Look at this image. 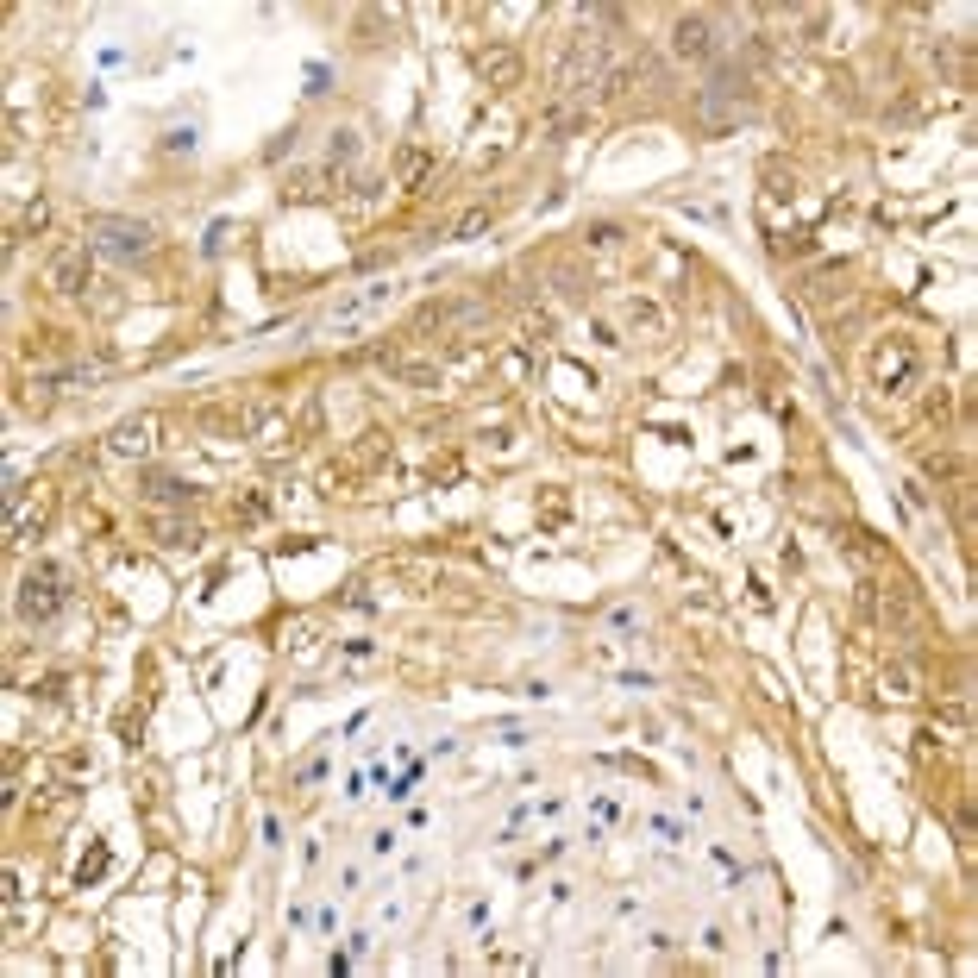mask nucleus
I'll return each instance as SVG.
<instances>
[{"mask_svg":"<svg viewBox=\"0 0 978 978\" xmlns=\"http://www.w3.org/2000/svg\"><path fill=\"white\" fill-rule=\"evenodd\" d=\"M88 232H95V245L107 251V258H120V264L151 258V245H157V232L145 220H120V214H95V220H88Z\"/></svg>","mask_w":978,"mask_h":978,"instance_id":"obj_1","label":"nucleus"},{"mask_svg":"<svg viewBox=\"0 0 978 978\" xmlns=\"http://www.w3.org/2000/svg\"><path fill=\"white\" fill-rule=\"evenodd\" d=\"M63 596H69V577H63L57 565H38V571H26V584H19V621H26V627L57 621Z\"/></svg>","mask_w":978,"mask_h":978,"instance_id":"obj_2","label":"nucleus"},{"mask_svg":"<svg viewBox=\"0 0 978 978\" xmlns=\"http://www.w3.org/2000/svg\"><path fill=\"white\" fill-rule=\"evenodd\" d=\"M671 57L678 63H715L721 57V32H715V19L709 13H678L671 19Z\"/></svg>","mask_w":978,"mask_h":978,"instance_id":"obj_3","label":"nucleus"},{"mask_svg":"<svg viewBox=\"0 0 978 978\" xmlns=\"http://www.w3.org/2000/svg\"><path fill=\"white\" fill-rule=\"evenodd\" d=\"M916 370H922V358H916V345L903 339V333H891L872 352V383L884 389V395H897V389H910L916 383Z\"/></svg>","mask_w":978,"mask_h":978,"instance_id":"obj_4","label":"nucleus"},{"mask_svg":"<svg viewBox=\"0 0 978 978\" xmlns=\"http://www.w3.org/2000/svg\"><path fill=\"white\" fill-rule=\"evenodd\" d=\"M7 502H13V515H7V546L38 540L44 521H51V489H7Z\"/></svg>","mask_w":978,"mask_h":978,"instance_id":"obj_5","label":"nucleus"},{"mask_svg":"<svg viewBox=\"0 0 978 978\" xmlns=\"http://www.w3.org/2000/svg\"><path fill=\"white\" fill-rule=\"evenodd\" d=\"M239 439H258V446H283V439H289L283 408L264 402V395H258V402H245V408H239Z\"/></svg>","mask_w":978,"mask_h":978,"instance_id":"obj_6","label":"nucleus"},{"mask_svg":"<svg viewBox=\"0 0 978 978\" xmlns=\"http://www.w3.org/2000/svg\"><path fill=\"white\" fill-rule=\"evenodd\" d=\"M107 452L113 458H151L157 452V414H132V421H120L113 439H107Z\"/></svg>","mask_w":978,"mask_h":978,"instance_id":"obj_7","label":"nucleus"},{"mask_svg":"<svg viewBox=\"0 0 978 978\" xmlns=\"http://www.w3.org/2000/svg\"><path fill=\"white\" fill-rule=\"evenodd\" d=\"M51 289H57V295H82V289H88V251H82V245L51 251Z\"/></svg>","mask_w":978,"mask_h":978,"instance_id":"obj_8","label":"nucleus"},{"mask_svg":"<svg viewBox=\"0 0 978 978\" xmlns=\"http://www.w3.org/2000/svg\"><path fill=\"white\" fill-rule=\"evenodd\" d=\"M477 76L489 88H515L521 82V51L515 44H489V51H477Z\"/></svg>","mask_w":978,"mask_h":978,"instance_id":"obj_9","label":"nucleus"},{"mask_svg":"<svg viewBox=\"0 0 978 978\" xmlns=\"http://www.w3.org/2000/svg\"><path fill=\"white\" fill-rule=\"evenodd\" d=\"M878 696H884V703H916V696H922V671L910 659H891L884 678H878Z\"/></svg>","mask_w":978,"mask_h":978,"instance_id":"obj_10","label":"nucleus"},{"mask_svg":"<svg viewBox=\"0 0 978 978\" xmlns=\"http://www.w3.org/2000/svg\"><path fill=\"white\" fill-rule=\"evenodd\" d=\"M320 646H326V634H320V621H289L283 627V652L295 665H308V659H320Z\"/></svg>","mask_w":978,"mask_h":978,"instance_id":"obj_11","label":"nucleus"},{"mask_svg":"<svg viewBox=\"0 0 978 978\" xmlns=\"http://www.w3.org/2000/svg\"><path fill=\"white\" fill-rule=\"evenodd\" d=\"M433 170V151L427 145H402V157H395V176H402V189H421Z\"/></svg>","mask_w":978,"mask_h":978,"instance_id":"obj_12","label":"nucleus"},{"mask_svg":"<svg viewBox=\"0 0 978 978\" xmlns=\"http://www.w3.org/2000/svg\"><path fill=\"white\" fill-rule=\"evenodd\" d=\"M489 226H496V214H489V207H464V214L452 220V232H446V239H452V245H471V239H483Z\"/></svg>","mask_w":978,"mask_h":978,"instance_id":"obj_13","label":"nucleus"},{"mask_svg":"<svg viewBox=\"0 0 978 978\" xmlns=\"http://www.w3.org/2000/svg\"><path fill=\"white\" fill-rule=\"evenodd\" d=\"M145 496L151 502H170V508H182V502H195V483H182V477H145Z\"/></svg>","mask_w":978,"mask_h":978,"instance_id":"obj_14","label":"nucleus"},{"mask_svg":"<svg viewBox=\"0 0 978 978\" xmlns=\"http://www.w3.org/2000/svg\"><path fill=\"white\" fill-rule=\"evenodd\" d=\"M151 527H157V540H163V546H176V552H195V546L207 540L195 521H151Z\"/></svg>","mask_w":978,"mask_h":978,"instance_id":"obj_15","label":"nucleus"},{"mask_svg":"<svg viewBox=\"0 0 978 978\" xmlns=\"http://www.w3.org/2000/svg\"><path fill=\"white\" fill-rule=\"evenodd\" d=\"M326 163H333V170H345V163H358V132H352V126H339L333 138H326Z\"/></svg>","mask_w":978,"mask_h":978,"instance_id":"obj_16","label":"nucleus"},{"mask_svg":"<svg viewBox=\"0 0 978 978\" xmlns=\"http://www.w3.org/2000/svg\"><path fill=\"white\" fill-rule=\"evenodd\" d=\"M621 239H627V232H621L615 220H596V226L584 232V251H596V258H609V251H615Z\"/></svg>","mask_w":978,"mask_h":978,"instance_id":"obj_17","label":"nucleus"},{"mask_svg":"<svg viewBox=\"0 0 978 978\" xmlns=\"http://www.w3.org/2000/svg\"><path fill=\"white\" fill-rule=\"evenodd\" d=\"M44 220H51V207H44V195H38V201H26V214L13 220V232H7V239H26V232H44Z\"/></svg>","mask_w":978,"mask_h":978,"instance_id":"obj_18","label":"nucleus"},{"mask_svg":"<svg viewBox=\"0 0 978 978\" xmlns=\"http://www.w3.org/2000/svg\"><path fill=\"white\" fill-rule=\"evenodd\" d=\"M395 370V377H402V383H421V389H439V370L433 364H389Z\"/></svg>","mask_w":978,"mask_h":978,"instance_id":"obj_19","label":"nucleus"},{"mask_svg":"<svg viewBox=\"0 0 978 978\" xmlns=\"http://www.w3.org/2000/svg\"><path fill=\"white\" fill-rule=\"evenodd\" d=\"M295 151H301V132L289 126V132H283V138H276V145H270L264 157H270V163H283V157H295Z\"/></svg>","mask_w":978,"mask_h":978,"instance_id":"obj_20","label":"nucleus"},{"mask_svg":"<svg viewBox=\"0 0 978 978\" xmlns=\"http://www.w3.org/2000/svg\"><path fill=\"white\" fill-rule=\"evenodd\" d=\"M163 151H195V126H170L163 132Z\"/></svg>","mask_w":978,"mask_h":978,"instance_id":"obj_21","label":"nucleus"},{"mask_svg":"<svg viewBox=\"0 0 978 978\" xmlns=\"http://www.w3.org/2000/svg\"><path fill=\"white\" fill-rule=\"evenodd\" d=\"M358 884H364V866H352V859H345L339 878H333V891H358Z\"/></svg>","mask_w":978,"mask_h":978,"instance_id":"obj_22","label":"nucleus"},{"mask_svg":"<svg viewBox=\"0 0 978 978\" xmlns=\"http://www.w3.org/2000/svg\"><path fill=\"white\" fill-rule=\"evenodd\" d=\"M609 627H615V634H627V627H640V609H609Z\"/></svg>","mask_w":978,"mask_h":978,"instance_id":"obj_23","label":"nucleus"},{"mask_svg":"<svg viewBox=\"0 0 978 978\" xmlns=\"http://www.w3.org/2000/svg\"><path fill=\"white\" fill-rule=\"evenodd\" d=\"M565 515H571V502H565V496H558V489H552V496H546V521L558 527V521H565Z\"/></svg>","mask_w":978,"mask_h":978,"instance_id":"obj_24","label":"nucleus"},{"mask_svg":"<svg viewBox=\"0 0 978 978\" xmlns=\"http://www.w3.org/2000/svg\"><path fill=\"white\" fill-rule=\"evenodd\" d=\"M370 853H377V859L395 853V828H377V834H370Z\"/></svg>","mask_w":978,"mask_h":978,"instance_id":"obj_25","label":"nucleus"},{"mask_svg":"<svg viewBox=\"0 0 978 978\" xmlns=\"http://www.w3.org/2000/svg\"><path fill=\"white\" fill-rule=\"evenodd\" d=\"M345 659H377V640H345Z\"/></svg>","mask_w":978,"mask_h":978,"instance_id":"obj_26","label":"nucleus"}]
</instances>
